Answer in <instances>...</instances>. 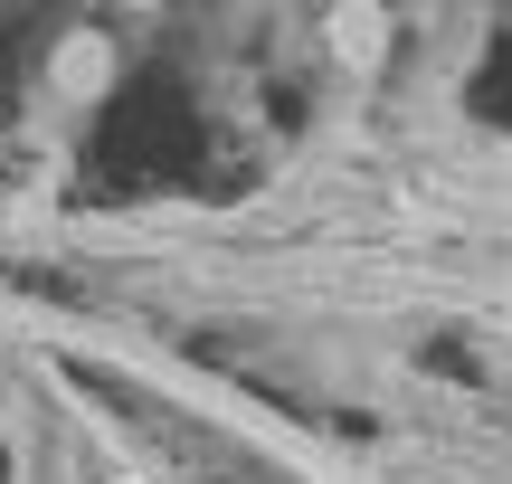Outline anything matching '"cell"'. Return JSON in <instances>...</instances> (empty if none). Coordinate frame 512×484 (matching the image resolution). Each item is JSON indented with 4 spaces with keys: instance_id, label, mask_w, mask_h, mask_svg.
Returning a JSON list of instances; mask_svg holds the SVG:
<instances>
[{
    "instance_id": "obj_1",
    "label": "cell",
    "mask_w": 512,
    "mask_h": 484,
    "mask_svg": "<svg viewBox=\"0 0 512 484\" xmlns=\"http://www.w3.org/2000/svg\"><path fill=\"white\" fill-rule=\"evenodd\" d=\"M105 67H114V57H105V38H76V48L57 57V86H76V95H86V86H105Z\"/></svg>"
}]
</instances>
